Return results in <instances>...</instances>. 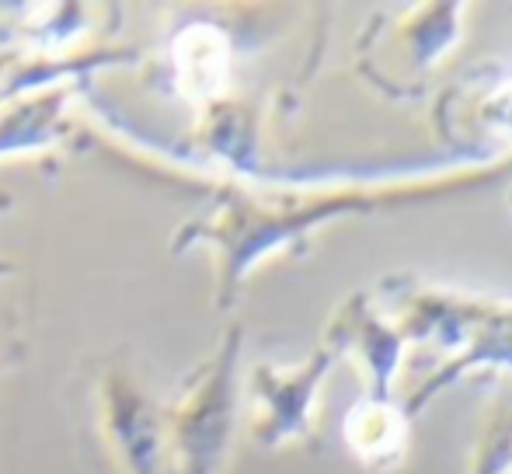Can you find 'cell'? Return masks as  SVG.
Wrapping results in <instances>:
<instances>
[{
  "label": "cell",
  "mask_w": 512,
  "mask_h": 474,
  "mask_svg": "<svg viewBox=\"0 0 512 474\" xmlns=\"http://www.w3.org/2000/svg\"><path fill=\"white\" fill-rule=\"evenodd\" d=\"M384 290L387 300L398 307L394 325L405 335V342L436 339L450 353L415 387L405 408L408 419L478 366H509L512 370V304L432 290V286L405 276L391 279Z\"/></svg>",
  "instance_id": "6da1fadb"
},
{
  "label": "cell",
  "mask_w": 512,
  "mask_h": 474,
  "mask_svg": "<svg viewBox=\"0 0 512 474\" xmlns=\"http://www.w3.org/2000/svg\"><path fill=\"white\" fill-rule=\"evenodd\" d=\"M328 346L335 353H359V359L370 370V398L377 401H391V387H394V373L401 366V356H405L408 342L405 335L398 332L394 321H384L373 307V300L366 293H356L342 304V311L335 314L328 332Z\"/></svg>",
  "instance_id": "7a4b0ae2"
},
{
  "label": "cell",
  "mask_w": 512,
  "mask_h": 474,
  "mask_svg": "<svg viewBox=\"0 0 512 474\" xmlns=\"http://www.w3.org/2000/svg\"><path fill=\"white\" fill-rule=\"evenodd\" d=\"M338 353L331 346H324L317 356H310L300 370H258V405H262V422H258V433L265 443L293 440L307 429L310 405H314V394L321 387L324 373L331 370V363Z\"/></svg>",
  "instance_id": "3957f363"
},
{
  "label": "cell",
  "mask_w": 512,
  "mask_h": 474,
  "mask_svg": "<svg viewBox=\"0 0 512 474\" xmlns=\"http://www.w3.org/2000/svg\"><path fill=\"white\" fill-rule=\"evenodd\" d=\"M345 443L366 468H398L408 450V415L394 401L366 398L345 419Z\"/></svg>",
  "instance_id": "277c9868"
},
{
  "label": "cell",
  "mask_w": 512,
  "mask_h": 474,
  "mask_svg": "<svg viewBox=\"0 0 512 474\" xmlns=\"http://www.w3.org/2000/svg\"><path fill=\"white\" fill-rule=\"evenodd\" d=\"M512 468V405H502L499 419L492 422V433L485 436L474 474H506Z\"/></svg>",
  "instance_id": "5b68a950"
},
{
  "label": "cell",
  "mask_w": 512,
  "mask_h": 474,
  "mask_svg": "<svg viewBox=\"0 0 512 474\" xmlns=\"http://www.w3.org/2000/svg\"><path fill=\"white\" fill-rule=\"evenodd\" d=\"M509 203H512V192H509Z\"/></svg>",
  "instance_id": "8992f818"
}]
</instances>
